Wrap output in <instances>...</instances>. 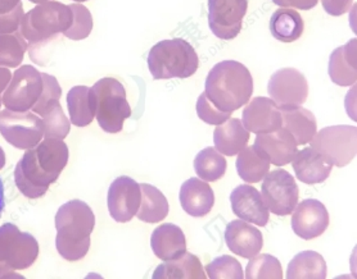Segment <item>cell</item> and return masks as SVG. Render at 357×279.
I'll use <instances>...</instances> for the list:
<instances>
[{"label": "cell", "instance_id": "1", "mask_svg": "<svg viewBox=\"0 0 357 279\" xmlns=\"http://www.w3.org/2000/svg\"><path fill=\"white\" fill-rule=\"evenodd\" d=\"M204 94L221 112H236L251 100L253 94L251 72L241 62H220L212 67L206 79Z\"/></svg>", "mask_w": 357, "mask_h": 279}, {"label": "cell", "instance_id": "2", "mask_svg": "<svg viewBox=\"0 0 357 279\" xmlns=\"http://www.w3.org/2000/svg\"><path fill=\"white\" fill-rule=\"evenodd\" d=\"M96 227V216L82 200H71L56 214V248L67 262L84 259L90 248V234Z\"/></svg>", "mask_w": 357, "mask_h": 279}, {"label": "cell", "instance_id": "3", "mask_svg": "<svg viewBox=\"0 0 357 279\" xmlns=\"http://www.w3.org/2000/svg\"><path fill=\"white\" fill-rule=\"evenodd\" d=\"M198 67V54L184 39L160 41L148 54V68L155 80L189 79Z\"/></svg>", "mask_w": 357, "mask_h": 279}, {"label": "cell", "instance_id": "4", "mask_svg": "<svg viewBox=\"0 0 357 279\" xmlns=\"http://www.w3.org/2000/svg\"><path fill=\"white\" fill-rule=\"evenodd\" d=\"M90 95L99 127L107 134L121 132L125 120L130 118L132 113L121 82L105 77L90 88Z\"/></svg>", "mask_w": 357, "mask_h": 279}, {"label": "cell", "instance_id": "5", "mask_svg": "<svg viewBox=\"0 0 357 279\" xmlns=\"http://www.w3.org/2000/svg\"><path fill=\"white\" fill-rule=\"evenodd\" d=\"M73 19L70 6L58 1H45L24 15L20 31L30 45L47 44L58 33L67 31L73 24Z\"/></svg>", "mask_w": 357, "mask_h": 279}, {"label": "cell", "instance_id": "6", "mask_svg": "<svg viewBox=\"0 0 357 279\" xmlns=\"http://www.w3.org/2000/svg\"><path fill=\"white\" fill-rule=\"evenodd\" d=\"M39 255V244L31 233L12 223L0 227V278H24L17 271L30 268Z\"/></svg>", "mask_w": 357, "mask_h": 279}, {"label": "cell", "instance_id": "7", "mask_svg": "<svg viewBox=\"0 0 357 279\" xmlns=\"http://www.w3.org/2000/svg\"><path fill=\"white\" fill-rule=\"evenodd\" d=\"M310 143L329 163L335 167H346L356 157L357 128L346 125L325 127Z\"/></svg>", "mask_w": 357, "mask_h": 279}, {"label": "cell", "instance_id": "8", "mask_svg": "<svg viewBox=\"0 0 357 279\" xmlns=\"http://www.w3.org/2000/svg\"><path fill=\"white\" fill-rule=\"evenodd\" d=\"M0 135L8 144L20 150L31 149L44 137L43 120L31 111H0Z\"/></svg>", "mask_w": 357, "mask_h": 279}, {"label": "cell", "instance_id": "9", "mask_svg": "<svg viewBox=\"0 0 357 279\" xmlns=\"http://www.w3.org/2000/svg\"><path fill=\"white\" fill-rule=\"evenodd\" d=\"M43 91L41 72L31 65H21L12 74L8 88L3 93V105L13 112H29Z\"/></svg>", "mask_w": 357, "mask_h": 279}, {"label": "cell", "instance_id": "10", "mask_svg": "<svg viewBox=\"0 0 357 279\" xmlns=\"http://www.w3.org/2000/svg\"><path fill=\"white\" fill-rule=\"evenodd\" d=\"M261 195L273 214L287 216L298 204L300 189L292 175L284 169H275L264 177Z\"/></svg>", "mask_w": 357, "mask_h": 279}, {"label": "cell", "instance_id": "11", "mask_svg": "<svg viewBox=\"0 0 357 279\" xmlns=\"http://www.w3.org/2000/svg\"><path fill=\"white\" fill-rule=\"evenodd\" d=\"M268 91L279 109L300 106L309 97V82L296 68H280L270 77Z\"/></svg>", "mask_w": 357, "mask_h": 279}, {"label": "cell", "instance_id": "12", "mask_svg": "<svg viewBox=\"0 0 357 279\" xmlns=\"http://www.w3.org/2000/svg\"><path fill=\"white\" fill-rule=\"evenodd\" d=\"M248 0H208V26L221 40H233L242 31Z\"/></svg>", "mask_w": 357, "mask_h": 279}, {"label": "cell", "instance_id": "13", "mask_svg": "<svg viewBox=\"0 0 357 279\" xmlns=\"http://www.w3.org/2000/svg\"><path fill=\"white\" fill-rule=\"evenodd\" d=\"M142 202L140 184L131 177L116 178L108 190V210L109 214L119 223H128L138 213Z\"/></svg>", "mask_w": 357, "mask_h": 279}, {"label": "cell", "instance_id": "14", "mask_svg": "<svg viewBox=\"0 0 357 279\" xmlns=\"http://www.w3.org/2000/svg\"><path fill=\"white\" fill-rule=\"evenodd\" d=\"M292 213L293 232L306 241L321 236L331 223L329 213L319 200H303L296 205Z\"/></svg>", "mask_w": 357, "mask_h": 279}, {"label": "cell", "instance_id": "15", "mask_svg": "<svg viewBox=\"0 0 357 279\" xmlns=\"http://www.w3.org/2000/svg\"><path fill=\"white\" fill-rule=\"evenodd\" d=\"M57 180L47 175L38 164L33 148L27 149L15 169V182L20 192L27 199L43 198Z\"/></svg>", "mask_w": 357, "mask_h": 279}, {"label": "cell", "instance_id": "16", "mask_svg": "<svg viewBox=\"0 0 357 279\" xmlns=\"http://www.w3.org/2000/svg\"><path fill=\"white\" fill-rule=\"evenodd\" d=\"M242 123L247 131L256 135L270 134L282 127V113L271 99L259 96L245 104Z\"/></svg>", "mask_w": 357, "mask_h": 279}, {"label": "cell", "instance_id": "17", "mask_svg": "<svg viewBox=\"0 0 357 279\" xmlns=\"http://www.w3.org/2000/svg\"><path fill=\"white\" fill-rule=\"evenodd\" d=\"M233 213L244 222L260 227L268 225L270 210L257 189L251 184H241L230 195Z\"/></svg>", "mask_w": 357, "mask_h": 279}, {"label": "cell", "instance_id": "18", "mask_svg": "<svg viewBox=\"0 0 357 279\" xmlns=\"http://www.w3.org/2000/svg\"><path fill=\"white\" fill-rule=\"evenodd\" d=\"M255 148L268 158L270 164L276 167H283L292 161L298 145L292 134L280 127L270 134H261L256 136Z\"/></svg>", "mask_w": 357, "mask_h": 279}, {"label": "cell", "instance_id": "19", "mask_svg": "<svg viewBox=\"0 0 357 279\" xmlns=\"http://www.w3.org/2000/svg\"><path fill=\"white\" fill-rule=\"evenodd\" d=\"M225 242L233 254L243 259H251L264 248V237L260 230L242 219L231 221L227 224Z\"/></svg>", "mask_w": 357, "mask_h": 279}, {"label": "cell", "instance_id": "20", "mask_svg": "<svg viewBox=\"0 0 357 279\" xmlns=\"http://www.w3.org/2000/svg\"><path fill=\"white\" fill-rule=\"evenodd\" d=\"M180 204L188 216L203 218L210 214L215 205L211 186L199 178H189L180 189Z\"/></svg>", "mask_w": 357, "mask_h": 279}, {"label": "cell", "instance_id": "21", "mask_svg": "<svg viewBox=\"0 0 357 279\" xmlns=\"http://www.w3.org/2000/svg\"><path fill=\"white\" fill-rule=\"evenodd\" d=\"M292 167L298 181L306 184H321L326 181L333 169V164L325 159L323 155L310 148L296 152Z\"/></svg>", "mask_w": 357, "mask_h": 279}, {"label": "cell", "instance_id": "22", "mask_svg": "<svg viewBox=\"0 0 357 279\" xmlns=\"http://www.w3.org/2000/svg\"><path fill=\"white\" fill-rule=\"evenodd\" d=\"M151 246L158 259L169 262L187 253V239L183 230L176 224L163 223L152 233Z\"/></svg>", "mask_w": 357, "mask_h": 279}, {"label": "cell", "instance_id": "23", "mask_svg": "<svg viewBox=\"0 0 357 279\" xmlns=\"http://www.w3.org/2000/svg\"><path fill=\"white\" fill-rule=\"evenodd\" d=\"M356 39L335 49L329 59V76L335 85L347 88L357 81Z\"/></svg>", "mask_w": 357, "mask_h": 279}, {"label": "cell", "instance_id": "24", "mask_svg": "<svg viewBox=\"0 0 357 279\" xmlns=\"http://www.w3.org/2000/svg\"><path fill=\"white\" fill-rule=\"evenodd\" d=\"M250 131H247L238 118H229L213 131L215 149L227 157H236L247 148L250 141Z\"/></svg>", "mask_w": 357, "mask_h": 279}, {"label": "cell", "instance_id": "25", "mask_svg": "<svg viewBox=\"0 0 357 279\" xmlns=\"http://www.w3.org/2000/svg\"><path fill=\"white\" fill-rule=\"evenodd\" d=\"M33 152L39 167L47 175L58 180L68 163L70 152L65 141L58 138H45L33 146Z\"/></svg>", "mask_w": 357, "mask_h": 279}, {"label": "cell", "instance_id": "26", "mask_svg": "<svg viewBox=\"0 0 357 279\" xmlns=\"http://www.w3.org/2000/svg\"><path fill=\"white\" fill-rule=\"evenodd\" d=\"M282 127L288 129L296 138L297 145L309 144L317 132V122L314 113L302 105L280 109Z\"/></svg>", "mask_w": 357, "mask_h": 279}, {"label": "cell", "instance_id": "27", "mask_svg": "<svg viewBox=\"0 0 357 279\" xmlns=\"http://www.w3.org/2000/svg\"><path fill=\"white\" fill-rule=\"evenodd\" d=\"M153 278L155 279H206V271L197 256L185 253L183 255L163 262L157 266Z\"/></svg>", "mask_w": 357, "mask_h": 279}, {"label": "cell", "instance_id": "28", "mask_svg": "<svg viewBox=\"0 0 357 279\" xmlns=\"http://www.w3.org/2000/svg\"><path fill=\"white\" fill-rule=\"evenodd\" d=\"M270 31L280 42L297 41L305 31L302 16L292 8H280L270 18Z\"/></svg>", "mask_w": 357, "mask_h": 279}, {"label": "cell", "instance_id": "29", "mask_svg": "<svg viewBox=\"0 0 357 279\" xmlns=\"http://www.w3.org/2000/svg\"><path fill=\"white\" fill-rule=\"evenodd\" d=\"M142 202L137 218L144 223H160L169 216V201L162 192L149 184H140Z\"/></svg>", "mask_w": 357, "mask_h": 279}, {"label": "cell", "instance_id": "30", "mask_svg": "<svg viewBox=\"0 0 357 279\" xmlns=\"http://www.w3.org/2000/svg\"><path fill=\"white\" fill-rule=\"evenodd\" d=\"M270 161L255 145L244 148L236 158V172L247 184H257L270 172Z\"/></svg>", "mask_w": 357, "mask_h": 279}, {"label": "cell", "instance_id": "31", "mask_svg": "<svg viewBox=\"0 0 357 279\" xmlns=\"http://www.w3.org/2000/svg\"><path fill=\"white\" fill-rule=\"evenodd\" d=\"M326 273L328 268L323 255L317 251H302L288 264L287 278L324 279Z\"/></svg>", "mask_w": 357, "mask_h": 279}, {"label": "cell", "instance_id": "32", "mask_svg": "<svg viewBox=\"0 0 357 279\" xmlns=\"http://www.w3.org/2000/svg\"><path fill=\"white\" fill-rule=\"evenodd\" d=\"M67 106L71 123L76 127H86L96 118L94 104L88 86H75L67 94Z\"/></svg>", "mask_w": 357, "mask_h": 279}, {"label": "cell", "instance_id": "33", "mask_svg": "<svg viewBox=\"0 0 357 279\" xmlns=\"http://www.w3.org/2000/svg\"><path fill=\"white\" fill-rule=\"evenodd\" d=\"M227 169V159L212 146L203 149L195 157V173L206 182L219 181L225 176Z\"/></svg>", "mask_w": 357, "mask_h": 279}, {"label": "cell", "instance_id": "34", "mask_svg": "<svg viewBox=\"0 0 357 279\" xmlns=\"http://www.w3.org/2000/svg\"><path fill=\"white\" fill-rule=\"evenodd\" d=\"M27 49V40L20 30L10 33H0V67L18 68Z\"/></svg>", "mask_w": 357, "mask_h": 279}, {"label": "cell", "instance_id": "35", "mask_svg": "<svg viewBox=\"0 0 357 279\" xmlns=\"http://www.w3.org/2000/svg\"><path fill=\"white\" fill-rule=\"evenodd\" d=\"M247 279H282L283 278V269L282 264L275 256L268 254H257L253 256L247 264L245 277Z\"/></svg>", "mask_w": 357, "mask_h": 279}, {"label": "cell", "instance_id": "36", "mask_svg": "<svg viewBox=\"0 0 357 279\" xmlns=\"http://www.w3.org/2000/svg\"><path fill=\"white\" fill-rule=\"evenodd\" d=\"M43 129H44V138H58L65 140L70 134L71 120L66 117L62 109V105L58 103L54 108H52L48 113L43 117Z\"/></svg>", "mask_w": 357, "mask_h": 279}, {"label": "cell", "instance_id": "37", "mask_svg": "<svg viewBox=\"0 0 357 279\" xmlns=\"http://www.w3.org/2000/svg\"><path fill=\"white\" fill-rule=\"evenodd\" d=\"M43 77V91L40 97L33 105L31 112L43 117L45 113H48L52 108H54L62 95V88L59 86L57 79L54 76H50L47 73H41Z\"/></svg>", "mask_w": 357, "mask_h": 279}, {"label": "cell", "instance_id": "38", "mask_svg": "<svg viewBox=\"0 0 357 279\" xmlns=\"http://www.w3.org/2000/svg\"><path fill=\"white\" fill-rule=\"evenodd\" d=\"M70 8L73 10V24L67 31L63 32V35L70 40H84L93 31L94 22L91 13L82 4H71Z\"/></svg>", "mask_w": 357, "mask_h": 279}, {"label": "cell", "instance_id": "39", "mask_svg": "<svg viewBox=\"0 0 357 279\" xmlns=\"http://www.w3.org/2000/svg\"><path fill=\"white\" fill-rule=\"evenodd\" d=\"M24 16L22 0H0V33L18 31Z\"/></svg>", "mask_w": 357, "mask_h": 279}, {"label": "cell", "instance_id": "40", "mask_svg": "<svg viewBox=\"0 0 357 279\" xmlns=\"http://www.w3.org/2000/svg\"><path fill=\"white\" fill-rule=\"evenodd\" d=\"M206 273H207V278H244L242 265L236 257L229 255L219 256L213 259L211 263L206 266Z\"/></svg>", "mask_w": 357, "mask_h": 279}, {"label": "cell", "instance_id": "41", "mask_svg": "<svg viewBox=\"0 0 357 279\" xmlns=\"http://www.w3.org/2000/svg\"><path fill=\"white\" fill-rule=\"evenodd\" d=\"M197 114L198 117L206 122L207 125L212 126H219L221 123H224L225 120L230 118L231 113L221 112L213 104L208 100V97L203 93L197 100Z\"/></svg>", "mask_w": 357, "mask_h": 279}, {"label": "cell", "instance_id": "42", "mask_svg": "<svg viewBox=\"0 0 357 279\" xmlns=\"http://www.w3.org/2000/svg\"><path fill=\"white\" fill-rule=\"evenodd\" d=\"M354 0H321L325 12L334 17L343 16L352 7Z\"/></svg>", "mask_w": 357, "mask_h": 279}, {"label": "cell", "instance_id": "43", "mask_svg": "<svg viewBox=\"0 0 357 279\" xmlns=\"http://www.w3.org/2000/svg\"><path fill=\"white\" fill-rule=\"evenodd\" d=\"M273 3L280 8L310 10V9L317 7L319 0H273Z\"/></svg>", "mask_w": 357, "mask_h": 279}, {"label": "cell", "instance_id": "44", "mask_svg": "<svg viewBox=\"0 0 357 279\" xmlns=\"http://www.w3.org/2000/svg\"><path fill=\"white\" fill-rule=\"evenodd\" d=\"M10 80H12V73L8 68L0 67V96L3 95L6 88H8Z\"/></svg>", "mask_w": 357, "mask_h": 279}, {"label": "cell", "instance_id": "45", "mask_svg": "<svg viewBox=\"0 0 357 279\" xmlns=\"http://www.w3.org/2000/svg\"><path fill=\"white\" fill-rule=\"evenodd\" d=\"M4 207H6V196H4V184L3 181L0 180V216L4 212Z\"/></svg>", "mask_w": 357, "mask_h": 279}, {"label": "cell", "instance_id": "46", "mask_svg": "<svg viewBox=\"0 0 357 279\" xmlns=\"http://www.w3.org/2000/svg\"><path fill=\"white\" fill-rule=\"evenodd\" d=\"M6 167V152L3 150V148L0 146V170Z\"/></svg>", "mask_w": 357, "mask_h": 279}, {"label": "cell", "instance_id": "47", "mask_svg": "<svg viewBox=\"0 0 357 279\" xmlns=\"http://www.w3.org/2000/svg\"><path fill=\"white\" fill-rule=\"evenodd\" d=\"M29 1L35 3V4H41V3H45V1H50V0H29Z\"/></svg>", "mask_w": 357, "mask_h": 279}, {"label": "cell", "instance_id": "48", "mask_svg": "<svg viewBox=\"0 0 357 279\" xmlns=\"http://www.w3.org/2000/svg\"><path fill=\"white\" fill-rule=\"evenodd\" d=\"M73 1H77V3H84V1H88V0H73Z\"/></svg>", "mask_w": 357, "mask_h": 279}, {"label": "cell", "instance_id": "49", "mask_svg": "<svg viewBox=\"0 0 357 279\" xmlns=\"http://www.w3.org/2000/svg\"><path fill=\"white\" fill-rule=\"evenodd\" d=\"M3 105V99H1V96H0V106Z\"/></svg>", "mask_w": 357, "mask_h": 279}]
</instances>
